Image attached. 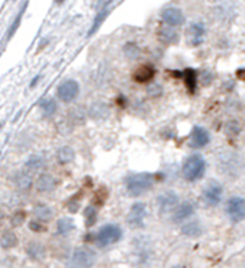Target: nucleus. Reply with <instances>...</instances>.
Returning <instances> with one entry per match:
<instances>
[{
	"label": "nucleus",
	"instance_id": "obj_1",
	"mask_svg": "<svg viewBox=\"0 0 245 268\" xmlns=\"http://www.w3.org/2000/svg\"><path fill=\"white\" fill-rule=\"evenodd\" d=\"M155 184V175L151 173H140L129 176L126 181L127 191L131 196L143 195L149 191Z\"/></svg>",
	"mask_w": 245,
	"mask_h": 268
},
{
	"label": "nucleus",
	"instance_id": "obj_2",
	"mask_svg": "<svg viewBox=\"0 0 245 268\" xmlns=\"http://www.w3.org/2000/svg\"><path fill=\"white\" fill-rule=\"evenodd\" d=\"M182 173L184 179L189 182L201 179L206 173V161L201 155H191L183 164Z\"/></svg>",
	"mask_w": 245,
	"mask_h": 268
},
{
	"label": "nucleus",
	"instance_id": "obj_3",
	"mask_svg": "<svg viewBox=\"0 0 245 268\" xmlns=\"http://www.w3.org/2000/svg\"><path fill=\"white\" fill-rule=\"evenodd\" d=\"M122 237V230L116 224H105L99 229L96 236V243L99 248L111 246L117 243Z\"/></svg>",
	"mask_w": 245,
	"mask_h": 268
},
{
	"label": "nucleus",
	"instance_id": "obj_4",
	"mask_svg": "<svg viewBox=\"0 0 245 268\" xmlns=\"http://www.w3.org/2000/svg\"><path fill=\"white\" fill-rule=\"evenodd\" d=\"M226 213L231 222L241 223L245 218V201L241 196H232L227 201Z\"/></svg>",
	"mask_w": 245,
	"mask_h": 268
},
{
	"label": "nucleus",
	"instance_id": "obj_5",
	"mask_svg": "<svg viewBox=\"0 0 245 268\" xmlns=\"http://www.w3.org/2000/svg\"><path fill=\"white\" fill-rule=\"evenodd\" d=\"M147 217V207L144 202H135L127 216V223L132 228H143Z\"/></svg>",
	"mask_w": 245,
	"mask_h": 268
},
{
	"label": "nucleus",
	"instance_id": "obj_6",
	"mask_svg": "<svg viewBox=\"0 0 245 268\" xmlns=\"http://www.w3.org/2000/svg\"><path fill=\"white\" fill-rule=\"evenodd\" d=\"M79 91H81V87H79L78 82L75 79H67L59 85L58 96L61 101L69 103L78 97Z\"/></svg>",
	"mask_w": 245,
	"mask_h": 268
},
{
	"label": "nucleus",
	"instance_id": "obj_7",
	"mask_svg": "<svg viewBox=\"0 0 245 268\" xmlns=\"http://www.w3.org/2000/svg\"><path fill=\"white\" fill-rule=\"evenodd\" d=\"M96 253L88 247H79L73 252L72 262L73 265L79 267H90L96 261Z\"/></svg>",
	"mask_w": 245,
	"mask_h": 268
},
{
	"label": "nucleus",
	"instance_id": "obj_8",
	"mask_svg": "<svg viewBox=\"0 0 245 268\" xmlns=\"http://www.w3.org/2000/svg\"><path fill=\"white\" fill-rule=\"evenodd\" d=\"M179 202V196L177 195L176 191L166 190L163 191L161 195L157 198L158 208L162 213H167V212H172L177 207Z\"/></svg>",
	"mask_w": 245,
	"mask_h": 268
},
{
	"label": "nucleus",
	"instance_id": "obj_9",
	"mask_svg": "<svg viewBox=\"0 0 245 268\" xmlns=\"http://www.w3.org/2000/svg\"><path fill=\"white\" fill-rule=\"evenodd\" d=\"M203 198L209 206L219 205L223 198V187L219 182H211L203 190Z\"/></svg>",
	"mask_w": 245,
	"mask_h": 268
},
{
	"label": "nucleus",
	"instance_id": "obj_10",
	"mask_svg": "<svg viewBox=\"0 0 245 268\" xmlns=\"http://www.w3.org/2000/svg\"><path fill=\"white\" fill-rule=\"evenodd\" d=\"M211 140V135L206 128L201 126H194L193 131L190 133V140H189V145L194 149H200V147L206 146Z\"/></svg>",
	"mask_w": 245,
	"mask_h": 268
},
{
	"label": "nucleus",
	"instance_id": "obj_11",
	"mask_svg": "<svg viewBox=\"0 0 245 268\" xmlns=\"http://www.w3.org/2000/svg\"><path fill=\"white\" fill-rule=\"evenodd\" d=\"M162 18L167 25L178 26L184 24L185 17L179 8L177 7H167L162 13Z\"/></svg>",
	"mask_w": 245,
	"mask_h": 268
},
{
	"label": "nucleus",
	"instance_id": "obj_12",
	"mask_svg": "<svg viewBox=\"0 0 245 268\" xmlns=\"http://www.w3.org/2000/svg\"><path fill=\"white\" fill-rule=\"evenodd\" d=\"M194 213V206L191 202L184 201L181 205H177V207L173 210V216L172 220L175 223H181L187 220L188 218H190Z\"/></svg>",
	"mask_w": 245,
	"mask_h": 268
},
{
	"label": "nucleus",
	"instance_id": "obj_13",
	"mask_svg": "<svg viewBox=\"0 0 245 268\" xmlns=\"http://www.w3.org/2000/svg\"><path fill=\"white\" fill-rule=\"evenodd\" d=\"M57 187V179L49 174H42L36 179V189L41 193H49Z\"/></svg>",
	"mask_w": 245,
	"mask_h": 268
},
{
	"label": "nucleus",
	"instance_id": "obj_14",
	"mask_svg": "<svg viewBox=\"0 0 245 268\" xmlns=\"http://www.w3.org/2000/svg\"><path fill=\"white\" fill-rule=\"evenodd\" d=\"M206 35V29L202 23H194L189 28V40H190L191 45L199 46L203 42V38Z\"/></svg>",
	"mask_w": 245,
	"mask_h": 268
},
{
	"label": "nucleus",
	"instance_id": "obj_15",
	"mask_svg": "<svg viewBox=\"0 0 245 268\" xmlns=\"http://www.w3.org/2000/svg\"><path fill=\"white\" fill-rule=\"evenodd\" d=\"M25 252L32 261H42L46 258V248L38 242L28 243Z\"/></svg>",
	"mask_w": 245,
	"mask_h": 268
},
{
	"label": "nucleus",
	"instance_id": "obj_16",
	"mask_svg": "<svg viewBox=\"0 0 245 268\" xmlns=\"http://www.w3.org/2000/svg\"><path fill=\"white\" fill-rule=\"evenodd\" d=\"M34 216L41 223H48L53 218V211L48 205L38 202L34 206Z\"/></svg>",
	"mask_w": 245,
	"mask_h": 268
},
{
	"label": "nucleus",
	"instance_id": "obj_17",
	"mask_svg": "<svg viewBox=\"0 0 245 268\" xmlns=\"http://www.w3.org/2000/svg\"><path fill=\"white\" fill-rule=\"evenodd\" d=\"M44 167H46V160L41 155L31 156L25 162V169L29 173H40L44 169Z\"/></svg>",
	"mask_w": 245,
	"mask_h": 268
},
{
	"label": "nucleus",
	"instance_id": "obj_18",
	"mask_svg": "<svg viewBox=\"0 0 245 268\" xmlns=\"http://www.w3.org/2000/svg\"><path fill=\"white\" fill-rule=\"evenodd\" d=\"M155 77V69L150 65H143L138 67L134 73V79L138 83H147Z\"/></svg>",
	"mask_w": 245,
	"mask_h": 268
},
{
	"label": "nucleus",
	"instance_id": "obj_19",
	"mask_svg": "<svg viewBox=\"0 0 245 268\" xmlns=\"http://www.w3.org/2000/svg\"><path fill=\"white\" fill-rule=\"evenodd\" d=\"M182 234L190 238L200 237L203 234V228L199 222H189L182 226Z\"/></svg>",
	"mask_w": 245,
	"mask_h": 268
},
{
	"label": "nucleus",
	"instance_id": "obj_20",
	"mask_svg": "<svg viewBox=\"0 0 245 268\" xmlns=\"http://www.w3.org/2000/svg\"><path fill=\"white\" fill-rule=\"evenodd\" d=\"M75 150L71 146H63L58 150L57 152V160L61 166H65V164H70L72 163L73 160H75Z\"/></svg>",
	"mask_w": 245,
	"mask_h": 268
},
{
	"label": "nucleus",
	"instance_id": "obj_21",
	"mask_svg": "<svg viewBox=\"0 0 245 268\" xmlns=\"http://www.w3.org/2000/svg\"><path fill=\"white\" fill-rule=\"evenodd\" d=\"M159 38L167 45H172V43H176L178 41V32H177L175 29L171 28V26H164L159 30Z\"/></svg>",
	"mask_w": 245,
	"mask_h": 268
},
{
	"label": "nucleus",
	"instance_id": "obj_22",
	"mask_svg": "<svg viewBox=\"0 0 245 268\" xmlns=\"http://www.w3.org/2000/svg\"><path fill=\"white\" fill-rule=\"evenodd\" d=\"M183 77H184L185 85H187L188 90L190 91L191 93L195 92L197 87V73L194 69H187L183 73Z\"/></svg>",
	"mask_w": 245,
	"mask_h": 268
},
{
	"label": "nucleus",
	"instance_id": "obj_23",
	"mask_svg": "<svg viewBox=\"0 0 245 268\" xmlns=\"http://www.w3.org/2000/svg\"><path fill=\"white\" fill-rule=\"evenodd\" d=\"M18 243L17 236L13 234L12 231H5L4 234L0 236V246L4 249H11L14 248Z\"/></svg>",
	"mask_w": 245,
	"mask_h": 268
},
{
	"label": "nucleus",
	"instance_id": "obj_24",
	"mask_svg": "<svg viewBox=\"0 0 245 268\" xmlns=\"http://www.w3.org/2000/svg\"><path fill=\"white\" fill-rule=\"evenodd\" d=\"M40 108H41V111H42L43 116L49 117L55 114V111H57V109H58V104H57V102L54 101V98H46L41 102Z\"/></svg>",
	"mask_w": 245,
	"mask_h": 268
},
{
	"label": "nucleus",
	"instance_id": "obj_25",
	"mask_svg": "<svg viewBox=\"0 0 245 268\" xmlns=\"http://www.w3.org/2000/svg\"><path fill=\"white\" fill-rule=\"evenodd\" d=\"M14 182H16V185L19 188V189L26 190L32 185V179L31 176L29 175L28 173H18L16 175V179H14Z\"/></svg>",
	"mask_w": 245,
	"mask_h": 268
},
{
	"label": "nucleus",
	"instance_id": "obj_26",
	"mask_svg": "<svg viewBox=\"0 0 245 268\" xmlns=\"http://www.w3.org/2000/svg\"><path fill=\"white\" fill-rule=\"evenodd\" d=\"M58 232L60 235H67L75 229V223H73V219H71L69 217L61 218V219L58 220Z\"/></svg>",
	"mask_w": 245,
	"mask_h": 268
},
{
	"label": "nucleus",
	"instance_id": "obj_27",
	"mask_svg": "<svg viewBox=\"0 0 245 268\" xmlns=\"http://www.w3.org/2000/svg\"><path fill=\"white\" fill-rule=\"evenodd\" d=\"M108 13H109L108 8H103L101 12L97 14V17H96V18H94V22L92 23V26H91L90 31H88V36H91V35L94 34V32L98 30L99 26L102 25V23L104 22V19L107 18Z\"/></svg>",
	"mask_w": 245,
	"mask_h": 268
},
{
	"label": "nucleus",
	"instance_id": "obj_28",
	"mask_svg": "<svg viewBox=\"0 0 245 268\" xmlns=\"http://www.w3.org/2000/svg\"><path fill=\"white\" fill-rule=\"evenodd\" d=\"M123 52H125L126 57L132 59V60L138 59L139 54H140V49H139V47L135 43H127L125 48H123Z\"/></svg>",
	"mask_w": 245,
	"mask_h": 268
},
{
	"label": "nucleus",
	"instance_id": "obj_29",
	"mask_svg": "<svg viewBox=\"0 0 245 268\" xmlns=\"http://www.w3.org/2000/svg\"><path fill=\"white\" fill-rule=\"evenodd\" d=\"M84 217H85V220H86V226L87 228H90V226H92L93 224L96 223L97 212L92 206H87V207L84 210Z\"/></svg>",
	"mask_w": 245,
	"mask_h": 268
},
{
	"label": "nucleus",
	"instance_id": "obj_30",
	"mask_svg": "<svg viewBox=\"0 0 245 268\" xmlns=\"http://www.w3.org/2000/svg\"><path fill=\"white\" fill-rule=\"evenodd\" d=\"M91 115H92L93 117L105 116V115H108V107L104 104H101V103L98 104V107L93 105V107H91Z\"/></svg>",
	"mask_w": 245,
	"mask_h": 268
},
{
	"label": "nucleus",
	"instance_id": "obj_31",
	"mask_svg": "<svg viewBox=\"0 0 245 268\" xmlns=\"http://www.w3.org/2000/svg\"><path fill=\"white\" fill-rule=\"evenodd\" d=\"M26 217V213L24 211H17L12 217V225L13 226H19L24 223Z\"/></svg>",
	"mask_w": 245,
	"mask_h": 268
},
{
	"label": "nucleus",
	"instance_id": "obj_32",
	"mask_svg": "<svg viewBox=\"0 0 245 268\" xmlns=\"http://www.w3.org/2000/svg\"><path fill=\"white\" fill-rule=\"evenodd\" d=\"M147 92L150 93V96L152 97H159L163 93V88H162L161 84H151L149 87V90H147Z\"/></svg>",
	"mask_w": 245,
	"mask_h": 268
},
{
	"label": "nucleus",
	"instance_id": "obj_33",
	"mask_svg": "<svg viewBox=\"0 0 245 268\" xmlns=\"http://www.w3.org/2000/svg\"><path fill=\"white\" fill-rule=\"evenodd\" d=\"M79 198H81V194H77L69 202V210L71 213H76V212L79 210V207H81V205H79Z\"/></svg>",
	"mask_w": 245,
	"mask_h": 268
},
{
	"label": "nucleus",
	"instance_id": "obj_34",
	"mask_svg": "<svg viewBox=\"0 0 245 268\" xmlns=\"http://www.w3.org/2000/svg\"><path fill=\"white\" fill-rule=\"evenodd\" d=\"M226 129L227 132H229L230 135H238L239 132H241V127H239V123L237 121H231L227 123L226 126Z\"/></svg>",
	"mask_w": 245,
	"mask_h": 268
},
{
	"label": "nucleus",
	"instance_id": "obj_35",
	"mask_svg": "<svg viewBox=\"0 0 245 268\" xmlns=\"http://www.w3.org/2000/svg\"><path fill=\"white\" fill-rule=\"evenodd\" d=\"M29 228H30L31 231H34V232L46 231V229L43 228V225L41 224V222H35V220H32V222L29 223Z\"/></svg>",
	"mask_w": 245,
	"mask_h": 268
},
{
	"label": "nucleus",
	"instance_id": "obj_36",
	"mask_svg": "<svg viewBox=\"0 0 245 268\" xmlns=\"http://www.w3.org/2000/svg\"><path fill=\"white\" fill-rule=\"evenodd\" d=\"M22 13H23V10H22V11H20V13L18 14V18H17V24H18V22H19L20 17H22ZM16 28H17V25H16V22H14V23H13V25H12V26H11V32H10V36H11V35H12V34H13V32H14V31H16Z\"/></svg>",
	"mask_w": 245,
	"mask_h": 268
},
{
	"label": "nucleus",
	"instance_id": "obj_37",
	"mask_svg": "<svg viewBox=\"0 0 245 268\" xmlns=\"http://www.w3.org/2000/svg\"><path fill=\"white\" fill-rule=\"evenodd\" d=\"M64 1L65 0H55V2H57V4H63Z\"/></svg>",
	"mask_w": 245,
	"mask_h": 268
}]
</instances>
